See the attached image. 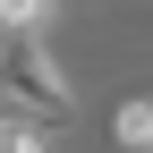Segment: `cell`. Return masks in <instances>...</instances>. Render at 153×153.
Wrapping results in <instances>:
<instances>
[{
    "label": "cell",
    "mask_w": 153,
    "mask_h": 153,
    "mask_svg": "<svg viewBox=\"0 0 153 153\" xmlns=\"http://www.w3.org/2000/svg\"><path fill=\"white\" fill-rule=\"evenodd\" d=\"M0 94H9L17 111L60 119V128H68V111H76V85H68V68L51 60L43 34H0Z\"/></svg>",
    "instance_id": "cell-1"
},
{
    "label": "cell",
    "mask_w": 153,
    "mask_h": 153,
    "mask_svg": "<svg viewBox=\"0 0 153 153\" xmlns=\"http://www.w3.org/2000/svg\"><path fill=\"white\" fill-rule=\"evenodd\" d=\"M68 17V0H0V34H51Z\"/></svg>",
    "instance_id": "cell-2"
},
{
    "label": "cell",
    "mask_w": 153,
    "mask_h": 153,
    "mask_svg": "<svg viewBox=\"0 0 153 153\" xmlns=\"http://www.w3.org/2000/svg\"><path fill=\"white\" fill-rule=\"evenodd\" d=\"M111 136L119 145H153V94H128V102L111 111Z\"/></svg>",
    "instance_id": "cell-3"
},
{
    "label": "cell",
    "mask_w": 153,
    "mask_h": 153,
    "mask_svg": "<svg viewBox=\"0 0 153 153\" xmlns=\"http://www.w3.org/2000/svg\"><path fill=\"white\" fill-rule=\"evenodd\" d=\"M0 102H9V94H0Z\"/></svg>",
    "instance_id": "cell-4"
}]
</instances>
